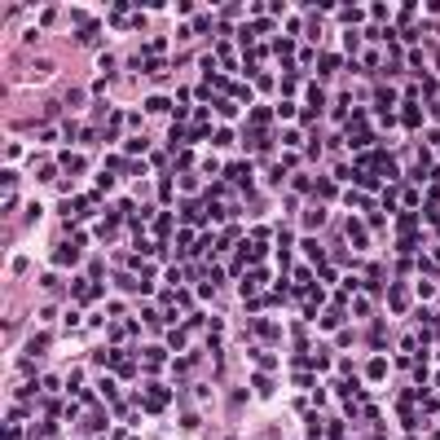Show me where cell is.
<instances>
[{"instance_id": "obj_2", "label": "cell", "mask_w": 440, "mask_h": 440, "mask_svg": "<svg viewBox=\"0 0 440 440\" xmlns=\"http://www.w3.org/2000/svg\"><path fill=\"white\" fill-rule=\"evenodd\" d=\"M167 405V392H163V387H154V392H150V409H163Z\"/></svg>"}, {"instance_id": "obj_1", "label": "cell", "mask_w": 440, "mask_h": 440, "mask_svg": "<svg viewBox=\"0 0 440 440\" xmlns=\"http://www.w3.org/2000/svg\"><path fill=\"white\" fill-rule=\"evenodd\" d=\"M370 159H374V167H379V172H383V176H392V172H396V167H392V159H387V154H370Z\"/></svg>"}]
</instances>
